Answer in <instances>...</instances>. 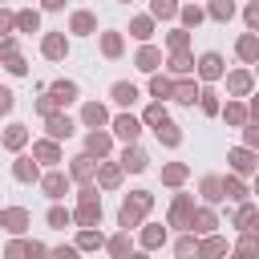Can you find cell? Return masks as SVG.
Here are the masks:
<instances>
[{
	"label": "cell",
	"instance_id": "cell-44",
	"mask_svg": "<svg viewBox=\"0 0 259 259\" xmlns=\"http://www.w3.org/2000/svg\"><path fill=\"white\" fill-rule=\"evenodd\" d=\"M109 247H113V255H125V235H117V239H113Z\"/></svg>",
	"mask_w": 259,
	"mask_h": 259
},
{
	"label": "cell",
	"instance_id": "cell-22",
	"mask_svg": "<svg viewBox=\"0 0 259 259\" xmlns=\"http://www.w3.org/2000/svg\"><path fill=\"white\" fill-rule=\"evenodd\" d=\"M231 162H235V170H243V174L251 170V154H247V150H235V154H231Z\"/></svg>",
	"mask_w": 259,
	"mask_h": 259
},
{
	"label": "cell",
	"instance_id": "cell-37",
	"mask_svg": "<svg viewBox=\"0 0 259 259\" xmlns=\"http://www.w3.org/2000/svg\"><path fill=\"white\" fill-rule=\"evenodd\" d=\"M186 210H190V202H186V198H178V202H174V219L182 223V219H186Z\"/></svg>",
	"mask_w": 259,
	"mask_h": 259
},
{
	"label": "cell",
	"instance_id": "cell-39",
	"mask_svg": "<svg viewBox=\"0 0 259 259\" xmlns=\"http://www.w3.org/2000/svg\"><path fill=\"white\" fill-rule=\"evenodd\" d=\"M77 243H81V247H97V243H101V235H93V231H85V235H81Z\"/></svg>",
	"mask_w": 259,
	"mask_h": 259
},
{
	"label": "cell",
	"instance_id": "cell-14",
	"mask_svg": "<svg viewBox=\"0 0 259 259\" xmlns=\"http://www.w3.org/2000/svg\"><path fill=\"white\" fill-rule=\"evenodd\" d=\"M231 12H235V4H231V0H214V4H210V16H214V20H227Z\"/></svg>",
	"mask_w": 259,
	"mask_h": 259
},
{
	"label": "cell",
	"instance_id": "cell-45",
	"mask_svg": "<svg viewBox=\"0 0 259 259\" xmlns=\"http://www.w3.org/2000/svg\"><path fill=\"white\" fill-rule=\"evenodd\" d=\"M8 28H12V16H8V12H0V32H8Z\"/></svg>",
	"mask_w": 259,
	"mask_h": 259
},
{
	"label": "cell",
	"instance_id": "cell-38",
	"mask_svg": "<svg viewBox=\"0 0 259 259\" xmlns=\"http://www.w3.org/2000/svg\"><path fill=\"white\" fill-rule=\"evenodd\" d=\"M142 239H146V247H154V243H162V231H158V227H150Z\"/></svg>",
	"mask_w": 259,
	"mask_h": 259
},
{
	"label": "cell",
	"instance_id": "cell-13",
	"mask_svg": "<svg viewBox=\"0 0 259 259\" xmlns=\"http://www.w3.org/2000/svg\"><path fill=\"white\" fill-rule=\"evenodd\" d=\"M61 190H65V178H61V174H49V178H45V194H49V198H61Z\"/></svg>",
	"mask_w": 259,
	"mask_h": 259
},
{
	"label": "cell",
	"instance_id": "cell-43",
	"mask_svg": "<svg viewBox=\"0 0 259 259\" xmlns=\"http://www.w3.org/2000/svg\"><path fill=\"white\" fill-rule=\"evenodd\" d=\"M202 109H206V113H219V101H214V97L206 93V97H202Z\"/></svg>",
	"mask_w": 259,
	"mask_h": 259
},
{
	"label": "cell",
	"instance_id": "cell-42",
	"mask_svg": "<svg viewBox=\"0 0 259 259\" xmlns=\"http://www.w3.org/2000/svg\"><path fill=\"white\" fill-rule=\"evenodd\" d=\"M8 109H12V93H8V89H0V113H8Z\"/></svg>",
	"mask_w": 259,
	"mask_h": 259
},
{
	"label": "cell",
	"instance_id": "cell-8",
	"mask_svg": "<svg viewBox=\"0 0 259 259\" xmlns=\"http://www.w3.org/2000/svg\"><path fill=\"white\" fill-rule=\"evenodd\" d=\"M219 73H223L219 53H206V57H202V77H219Z\"/></svg>",
	"mask_w": 259,
	"mask_h": 259
},
{
	"label": "cell",
	"instance_id": "cell-1",
	"mask_svg": "<svg viewBox=\"0 0 259 259\" xmlns=\"http://www.w3.org/2000/svg\"><path fill=\"white\" fill-rule=\"evenodd\" d=\"M146 206H150V198H146V194H138L134 202H125V206H121V227H134V223L142 219V210H146Z\"/></svg>",
	"mask_w": 259,
	"mask_h": 259
},
{
	"label": "cell",
	"instance_id": "cell-10",
	"mask_svg": "<svg viewBox=\"0 0 259 259\" xmlns=\"http://www.w3.org/2000/svg\"><path fill=\"white\" fill-rule=\"evenodd\" d=\"M121 166H125V170H146V154H142V150H125Z\"/></svg>",
	"mask_w": 259,
	"mask_h": 259
},
{
	"label": "cell",
	"instance_id": "cell-6",
	"mask_svg": "<svg viewBox=\"0 0 259 259\" xmlns=\"http://www.w3.org/2000/svg\"><path fill=\"white\" fill-rule=\"evenodd\" d=\"M113 130H117L125 142H134V138H138V121H134V117H117V121H113Z\"/></svg>",
	"mask_w": 259,
	"mask_h": 259
},
{
	"label": "cell",
	"instance_id": "cell-18",
	"mask_svg": "<svg viewBox=\"0 0 259 259\" xmlns=\"http://www.w3.org/2000/svg\"><path fill=\"white\" fill-rule=\"evenodd\" d=\"M73 32H93V16L89 12H77L73 16Z\"/></svg>",
	"mask_w": 259,
	"mask_h": 259
},
{
	"label": "cell",
	"instance_id": "cell-36",
	"mask_svg": "<svg viewBox=\"0 0 259 259\" xmlns=\"http://www.w3.org/2000/svg\"><path fill=\"white\" fill-rule=\"evenodd\" d=\"M101 182L113 186V182H117V166H105V170H101Z\"/></svg>",
	"mask_w": 259,
	"mask_h": 259
},
{
	"label": "cell",
	"instance_id": "cell-28",
	"mask_svg": "<svg viewBox=\"0 0 259 259\" xmlns=\"http://www.w3.org/2000/svg\"><path fill=\"white\" fill-rule=\"evenodd\" d=\"M202 190H206V198H223V194H219V190H223V182H219V178H206V182H202Z\"/></svg>",
	"mask_w": 259,
	"mask_h": 259
},
{
	"label": "cell",
	"instance_id": "cell-32",
	"mask_svg": "<svg viewBox=\"0 0 259 259\" xmlns=\"http://www.w3.org/2000/svg\"><path fill=\"white\" fill-rule=\"evenodd\" d=\"M150 89H154L158 97H166V93H170V81H166V77H154V81H150Z\"/></svg>",
	"mask_w": 259,
	"mask_h": 259
},
{
	"label": "cell",
	"instance_id": "cell-25",
	"mask_svg": "<svg viewBox=\"0 0 259 259\" xmlns=\"http://www.w3.org/2000/svg\"><path fill=\"white\" fill-rule=\"evenodd\" d=\"M49 223H53V227H69V210L53 206V210H49Z\"/></svg>",
	"mask_w": 259,
	"mask_h": 259
},
{
	"label": "cell",
	"instance_id": "cell-9",
	"mask_svg": "<svg viewBox=\"0 0 259 259\" xmlns=\"http://www.w3.org/2000/svg\"><path fill=\"white\" fill-rule=\"evenodd\" d=\"M73 97H77V85H69V81L53 85V101H73Z\"/></svg>",
	"mask_w": 259,
	"mask_h": 259
},
{
	"label": "cell",
	"instance_id": "cell-2",
	"mask_svg": "<svg viewBox=\"0 0 259 259\" xmlns=\"http://www.w3.org/2000/svg\"><path fill=\"white\" fill-rule=\"evenodd\" d=\"M77 219H81V223H97V219H101V206L93 202V190H85V202H81Z\"/></svg>",
	"mask_w": 259,
	"mask_h": 259
},
{
	"label": "cell",
	"instance_id": "cell-27",
	"mask_svg": "<svg viewBox=\"0 0 259 259\" xmlns=\"http://www.w3.org/2000/svg\"><path fill=\"white\" fill-rule=\"evenodd\" d=\"M105 53H109V57H117V53H121V40H117V32H105Z\"/></svg>",
	"mask_w": 259,
	"mask_h": 259
},
{
	"label": "cell",
	"instance_id": "cell-31",
	"mask_svg": "<svg viewBox=\"0 0 259 259\" xmlns=\"http://www.w3.org/2000/svg\"><path fill=\"white\" fill-rule=\"evenodd\" d=\"M247 85H251L247 73H235V77H231V89H235V93H247Z\"/></svg>",
	"mask_w": 259,
	"mask_h": 259
},
{
	"label": "cell",
	"instance_id": "cell-21",
	"mask_svg": "<svg viewBox=\"0 0 259 259\" xmlns=\"http://www.w3.org/2000/svg\"><path fill=\"white\" fill-rule=\"evenodd\" d=\"M85 121H89V125H101V121H105V109H101V105H85Z\"/></svg>",
	"mask_w": 259,
	"mask_h": 259
},
{
	"label": "cell",
	"instance_id": "cell-46",
	"mask_svg": "<svg viewBox=\"0 0 259 259\" xmlns=\"http://www.w3.org/2000/svg\"><path fill=\"white\" fill-rule=\"evenodd\" d=\"M61 4H65V0H45V8H61Z\"/></svg>",
	"mask_w": 259,
	"mask_h": 259
},
{
	"label": "cell",
	"instance_id": "cell-34",
	"mask_svg": "<svg viewBox=\"0 0 259 259\" xmlns=\"http://www.w3.org/2000/svg\"><path fill=\"white\" fill-rule=\"evenodd\" d=\"M89 170H93L89 158H77V162H73V174H77V178H89Z\"/></svg>",
	"mask_w": 259,
	"mask_h": 259
},
{
	"label": "cell",
	"instance_id": "cell-16",
	"mask_svg": "<svg viewBox=\"0 0 259 259\" xmlns=\"http://www.w3.org/2000/svg\"><path fill=\"white\" fill-rule=\"evenodd\" d=\"M154 130H158V138H162L166 146H178V130H174L170 121H162V125H154Z\"/></svg>",
	"mask_w": 259,
	"mask_h": 259
},
{
	"label": "cell",
	"instance_id": "cell-30",
	"mask_svg": "<svg viewBox=\"0 0 259 259\" xmlns=\"http://www.w3.org/2000/svg\"><path fill=\"white\" fill-rule=\"evenodd\" d=\"M174 8H178L174 0H154V12H158V16H174Z\"/></svg>",
	"mask_w": 259,
	"mask_h": 259
},
{
	"label": "cell",
	"instance_id": "cell-41",
	"mask_svg": "<svg viewBox=\"0 0 259 259\" xmlns=\"http://www.w3.org/2000/svg\"><path fill=\"white\" fill-rule=\"evenodd\" d=\"M53 259H77V251H73V247H57V251H53Z\"/></svg>",
	"mask_w": 259,
	"mask_h": 259
},
{
	"label": "cell",
	"instance_id": "cell-11",
	"mask_svg": "<svg viewBox=\"0 0 259 259\" xmlns=\"http://www.w3.org/2000/svg\"><path fill=\"white\" fill-rule=\"evenodd\" d=\"M138 69L154 73V69H158V53H154V49H142V53H138Z\"/></svg>",
	"mask_w": 259,
	"mask_h": 259
},
{
	"label": "cell",
	"instance_id": "cell-4",
	"mask_svg": "<svg viewBox=\"0 0 259 259\" xmlns=\"http://www.w3.org/2000/svg\"><path fill=\"white\" fill-rule=\"evenodd\" d=\"M49 134H53V138H69V134H73V121H69V117L49 113Z\"/></svg>",
	"mask_w": 259,
	"mask_h": 259
},
{
	"label": "cell",
	"instance_id": "cell-12",
	"mask_svg": "<svg viewBox=\"0 0 259 259\" xmlns=\"http://www.w3.org/2000/svg\"><path fill=\"white\" fill-rule=\"evenodd\" d=\"M16 178H20V182H32V178H36V166H32V158H20V162H16Z\"/></svg>",
	"mask_w": 259,
	"mask_h": 259
},
{
	"label": "cell",
	"instance_id": "cell-19",
	"mask_svg": "<svg viewBox=\"0 0 259 259\" xmlns=\"http://www.w3.org/2000/svg\"><path fill=\"white\" fill-rule=\"evenodd\" d=\"M32 154H36L40 162H57V146H53V142H40V146H36Z\"/></svg>",
	"mask_w": 259,
	"mask_h": 259
},
{
	"label": "cell",
	"instance_id": "cell-29",
	"mask_svg": "<svg viewBox=\"0 0 259 259\" xmlns=\"http://www.w3.org/2000/svg\"><path fill=\"white\" fill-rule=\"evenodd\" d=\"M8 259H28V243H8Z\"/></svg>",
	"mask_w": 259,
	"mask_h": 259
},
{
	"label": "cell",
	"instance_id": "cell-33",
	"mask_svg": "<svg viewBox=\"0 0 259 259\" xmlns=\"http://www.w3.org/2000/svg\"><path fill=\"white\" fill-rule=\"evenodd\" d=\"M174 97H178V101H194L198 93H194V85H178V89H174Z\"/></svg>",
	"mask_w": 259,
	"mask_h": 259
},
{
	"label": "cell",
	"instance_id": "cell-26",
	"mask_svg": "<svg viewBox=\"0 0 259 259\" xmlns=\"http://www.w3.org/2000/svg\"><path fill=\"white\" fill-rule=\"evenodd\" d=\"M202 255H206V259L223 255V239H206V243H202Z\"/></svg>",
	"mask_w": 259,
	"mask_h": 259
},
{
	"label": "cell",
	"instance_id": "cell-15",
	"mask_svg": "<svg viewBox=\"0 0 259 259\" xmlns=\"http://www.w3.org/2000/svg\"><path fill=\"white\" fill-rule=\"evenodd\" d=\"M16 24H20V32H36L40 16H36V12H20V16H16Z\"/></svg>",
	"mask_w": 259,
	"mask_h": 259
},
{
	"label": "cell",
	"instance_id": "cell-20",
	"mask_svg": "<svg viewBox=\"0 0 259 259\" xmlns=\"http://www.w3.org/2000/svg\"><path fill=\"white\" fill-rule=\"evenodd\" d=\"M239 57L243 61H255V36H243L239 40Z\"/></svg>",
	"mask_w": 259,
	"mask_h": 259
},
{
	"label": "cell",
	"instance_id": "cell-5",
	"mask_svg": "<svg viewBox=\"0 0 259 259\" xmlns=\"http://www.w3.org/2000/svg\"><path fill=\"white\" fill-rule=\"evenodd\" d=\"M4 227H8L12 235H20V231L28 227V214H24V210H8V214H4Z\"/></svg>",
	"mask_w": 259,
	"mask_h": 259
},
{
	"label": "cell",
	"instance_id": "cell-23",
	"mask_svg": "<svg viewBox=\"0 0 259 259\" xmlns=\"http://www.w3.org/2000/svg\"><path fill=\"white\" fill-rule=\"evenodd\" d=\"M146 121H150V125H162V121H166V109H162V105H150V109H146Z\"/></svg>",
	"mask_w": 259,
	"mask_h": 259
},
{
	"label": "cell",
	"instance_id": "cell-35",
	"mask_svg": "<svg viewBox=\"0 0 259 259\" xmlns=\"http://www.w3.org/2000/svg\"><path fill=\"white\" fill-rule=\"evenodd\" d=\"M134 36L146 40V36H150V20H134Z\"/></svg>",
	"mask_w": 259,
	"mask_h": 259
},
{
	"label": "cell",
	"instance_id": "cell-7",
	"mask_svg": "<svg viewBox=\"0 0 259 259\" xmlns=\"http://www.w3.org/2000/svg\"><path fill=\"white\" fill-rule=\"evenodd\" d=\"M45 57H65V36H45Z\"/></svg>",
	"mask_w": 259,
	"mask_h": 259
},
{
	"label": "cell",
	"instance_id": "cell-24",
	"mask_svg": "<svg viewBox=\"0 0 259 259\" xmlns=\"http://www.w3.org/2000/svg\"><path fill=\"white\" fill-rule=\"evenodd\" d=\"M4 142H8V146H24V125H12V130L4 134Z\"/></svg>",
	"mask_w": 259,
	"mask_h": 259
},
{
	"label": "cell",
	"instance_id": "cell-3",
	"mask_svg": "<svg viewBox=\"0 0 259 259\" xmlns=\"http://www.w3.org/2000/svg\"><path fill=\"white\" fill-rule=\"evenodd\" d=\"M113 101H117V105H134V101H138V89L125 85V81H117V85H113Z\"/></svg>",
	"mask_w": 259,
	"mask_h": 259
},
{
	"label": "cell",
	"instance_id": "cell-17",
	"mask_svg": "<svg viewBox=\"0 0 259 259\" xmlns=\"http://www.w3.org/2000/svg\"><path fill=\"white\" fill-rule=\"evenodd\" d=\"M105 150H109V138H105V134H89V154H97V158H101Z\"/></svg>",
	"mask_w": 259,
	"mask_h": 259
},
{
	"label": "cell",
	"instance_id": "cell-40",
	"mask_svg": "<svg viewBox=\"0 0 259 259\" xmlns=\"http://www.w3.org/2000/svg\"><path fill=\"white\" fill-rule=\"evenodd\" d=\"M194 223H198V231H210V223H214V219H210L206 210H198V219H194Z\"/></svg>",
	"mask_w": 259,
	"mask_h": 259
}]
</instances>
